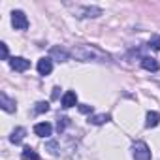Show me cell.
<instances>
[{
  "label": "cell",
  "mask_w": 160,
  "mask_h": 160,
  "mask_svg": "<svg viewBox=\"0 0 160 160\" xmlns=\"http://www.w3.org/2000/svg\"><path fill=\"white\" fill-rule=\"evenodd\" d=\"M58 91H60L58 87H55V89H53V98H58Z\"/></svg>",
  "instance_id": "22"
},
{
  "label": "cell",
  "mask_w": 160,
  "mask_h": 160,
  "mask_svg": "<svg viewBox=\"0 0 160 160\" xmlns=\"http://www.w3.org/2000/svg\"><path fill=\"white\" fill-rule=\"evenodd\" d=\"M25 134H27V130L19 126V128H15V130L12 132V136H10V141L17 145V143H21V141H23V138H25Z\"/></svg>",
  "instance_id": "13"
},
{
  "label": "cell",
  "mask_w": 160,
  "mask_h": 160,
  "mask_svg": "<svg viewBox=\"0 0 160 160\" xmlns=\"http://www.w3.org/2000/svg\"><path fill=\"white\" fill-rule=\"evenodd\" d=\"M141 66H143L145 70H149V72H158V68H160L158 60L152 58V57H143V58H141Z\"/></svg>",
  "instance_id": "9"
},
{
  "label": "cell",
  "mask_w": 160,
  "mask_h": 160,
  "mask_svg": "<svg viewBox=\"0 0 160 160\" xmlns=\"http://www.w3.org/2000/svg\"><path fill=\"white\" fill-rule=\"evenodd\" d=\"M58 60V62H66L70 58V53L64 49V47H53L51 49V60Z\"/></svg>",
  "instance_id": "7"
},
{
  "label": "cell",
  "mask_w": 160,
  "mask_h": 160,
  "mask_svg": "<svg viewBox=\"0 0 160 160\" xmlns=\"http://www.w3.org/2000/svg\"><path fill=\"white\" fill-rule=\"evenodd\" d=\"M12 25L17 28V30H27L28 28V19H27V15L23 13V12H13L12 13Z\"/></svg>",
  "instance_id": "3"
},
{
  "label": "cell",
  "mask_w": 160,
  "mask_h": 160,
  "mask_svg": "<svg viewBox=\"0 0 160 160\" xmlns=\"http://www.w3.org/2000/svg\"><path fill=\"white\" fill-rule=\"evenodd\" d=\"M47 149H49V152H51V154H58V151H60L57 141H47Z\"/></svg>",
  "instance_id": "18"
},
{
  "label": "cell",
  "mask_w": 160,
  "mask_h": 160,
  "mask_svg": "<svg viewBox=\"0 0 160 160\" xmlns=\"http://www.w3.org/2000/svg\"><path fill=\"white\" fill-rule=\"evenodd\" d=\"M75 104H77V94H75L73 91L64 92V96H62V106H64V108H73Z\"/></svg>",
  "instance_id": "10"
},
{
  "label": "cell",
  "mask_w": 160,
  "mask_h": 160,
  "mask_svg": "<svg viewBox=\"0 0 160 160\" xmlns=\"http://www.w3.org/2000/svg\"><path fill=\"white\" fill-rule=\"evenodd\" d=\"M98 15H102V10H100V8H96V6H87V8L81 10V13H79L77 17H98Z\"/></svg>",
  "instance_id": "11"
},
{
  "label": "cell",
  "mask_w": 160,
  "mask_h": 160,
  "mask_svg": "<svg viewBox=\"0 0 160 160\" xmlns=\"http://www.w3.org/2000/svg\"><path fill=\"white\" fill-rule=\"evenodd\" d=\"M149 47L154 49V51H160V36H152L149 40Z\"/></svg>",
  "instance_id": "17"
},
{
  "label": "cell",
  "mask_w": 160,
  "mask_h": 160,
  "mask_svg": "<svg viewBox=\"0 0 160 160\" xmlns=\"http://www.w3.org/2000/svg\"><path fill=\"white\" fill-rule=\"evenodd\" d=\"M0 49H2V60H8V45L2 42L0 43Z\"/></svg>",
  "instance_id": "20"
},
{
  "label": "cell",
  "mask_w": 160,
  "mask_h": 160,
  "mask_svg": "<svg viewBox=\"0 0 160 160\" xmlns=\"http://www.w3.org/2000/svg\"><path fill=\"white\" fill-rule=\"evenodd\" d=\"M10 66L15 70V72H25L30 68V60L23 58V57H12L10 58Z\"/></svg>",
  "instance_id": "4"
},
{
  "label": "cell",
  "mask_w": 160,
  "mask_h": 160,
  "mask_svg": "<svg viewBox=\"0 0 160 160\" xmlns=\"http://www.w3.org/2000/svg\"><path fill=\"white\" fill-rule=\"evenodd\" d=\"M51 70H53V60L49 57H43L38 60V73L40 75H47V73H51Z\"/></svg>",
  "instance_id": "5"
},
{
  "label": "cell",
  "mask_w": 160,
  "mask_h": 160,
  "mask_svg": "<svg viewBox=\"0 0 160 160\" xmlns=\"http://www.w3.org/2000/svg\"><path fill=\"white\" fill-rule=\"evenodd\" d=\"M158 122H160V113H156V111H149V113H147L145 126H147V128H154V126H158Z\"/></svg>",
  "instance_id": "12"
},
{
  "label": "cell",
  "mask_w": 160,
  "mask_h": 160,
  "mask_svg": "<svg viewBox=\"0 0 160 160\" xmlns=\"http://www.w3.org/2000/svg\"><path fill=\"white\" fill-rule=\"evenodd\" d=\"M51 132H53V126H51L49 122H38V124L34 126V134L40 136V138H49Z\"/></svg>",
  "instance_id": "6"
},
{
  "label": "cell",
  "mask_w": 160,
  "mask_h": 160,
  "mask_svg": "<svg viewBox=\"0 0 160 160\" xmlns=\"http://www.w3.org/2000/svg\"><path fill=\"white\" fill-rule=\"evenodd\" d=\"M34 111H36V113H47V111H49V104H47V102H38L36 108H34Z\"/></svg>",
  "instance_id": "16"
},
{
  "label": "cell",
  "mask_w": 160,
  "mask_h": 160,
  "mask_svg": "<svg viewBox=\"0 0 160 160\" xmlns=\"http://www.w3.org/2000/svg\"><path fill=\"white\" fill-rule=\"evenodd\" d=\"M109 121H111V117L106 115V113H102V115H92V117L89 119V122H92V124H104V122H109Z\"/></svg>",
  "instance_id": "15"
},
{
  "label": "cell",
  "mask_w": 160,
  "mask_h": 160,
  "mask_svg": "<svg viewBox=\"0 0 160 160\" xmlns=\"http://www.w3.org/2000/svg\"><path fill=\"white\" fill-rule=\"evenodd\" d=\"M79 111H81V113H91V111H92V106L81 104V106H79Z\"/></svg>",
  "instance_id": "21"
},
{
  "label": "cell",
  "mask_w": 160,
  "mask_h": 160,
  "mask_svg": "<svg viewBox=\"0 0 160 160\" xmlns=\"http://www.w3.org/2000/svg\"><path fill=\"white\" fill-rule=\"evenodd\" d=\"M132 151H134V160H151V149L147 147V143L136 141Z\"/></svg>",
  "instance_id": "2"
},
{
  "label": "cell",
  "mask_w": 160,
  "mask_h": 160,
  "mask_svg": "<svg viewBox=\"0 0 160 160\" xmlns=\"http://www.w3.org/2000/svg\"><path fill=\"white\" fill-rule=\"evenodd\" d=\"M21 158H23V160H40V156L36 154V151H34L32 147H25V149L21 151Z\"/></svg>",
  "instance_id": "14"
},
{
  "label": "cell",
  "mask_w": 160,
  "mask_h": 160,
  "mask_svg": "<svg viewBox=\"0 0 160 160\" xmlns=\"http://www.w3.org/2000/svg\"><path fill=\"white\" fill-rule=\"evenodd\" d=\"M66 124H68V119H66V117H60V119H58V122H57V130H58V134H60V132H64Z\"/></svg>",
  "instance_id": "19"
},
{
  "label": "cell",
  "mask_w": 160,
  "mask_h": 160,
  "mask_svg": "<svg viewBox=\"0 0 160 160\" xmlns=\"http://www.w3.org/2000/svg\"><path fill=\"white\" fill-rule=\"evenodd\" d=\"M73 57H77L79 60H106L108 57L94 45H81L73 49Z\"/></svg>",
  "instance_id": "1"
},
{
  "label": "cell",
  "mask_w": 160,
  "mask_h": 160,
  "mask_svg": "<svg viewBox=\"0 0 160 160\" xmlns=\"http://www.w3.org/2000/svg\"><path fill=\"white\" fill-rule=\"evenodd\" d=\"M0 104H2V109L8 111V113H13L15 111V100H12L6 92L0 94Z\"/></svg>",
  "instance_id": "8"
}]
</instances>
